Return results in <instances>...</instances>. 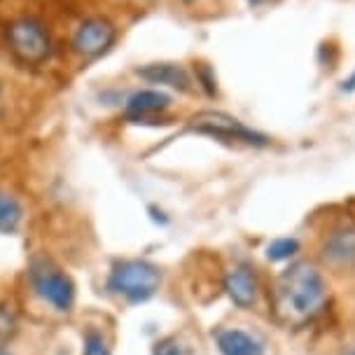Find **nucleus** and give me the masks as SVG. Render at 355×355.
<instances>
[{"label": "nucleus", "instance_id": "f257e3e1", "mask_svg": "<svg viewBox=\"0 0 355 355\" xmlns=\"http://www.w3.org/2000/svg\"><path fill=\"white\" fill-rule=\"evenodd\" d=\"M327 285L313 262H295L283 271L276 285V309L290 325L313 320L325 306Z\"/></svg>", "mask_w": 355, "mask_h": 355}, {"label": "nucleus", "instance_id": "f03ea898", "mask_svg": "<svg viewBox=\"0 0 355 355\" xmlns=\"http://www.w3.org/2000/svg\"><path fill=\"white\" fill-rule=\"evenodd\" d=\"M159 285L162 271L145 259H119L107 276V288L131 304L148 302L157 295Z\"/></svg>", "mask_w": 355, "mask_h": 355}, {"label": "nucleus", "instance_id": "7ed1b4c3", "mask_svg": "<svg viewBox=\"0 0 355 355\" xmlns=\"http://www.w3.org/2000/svg\"><path fill=\"white\" fill-rule=\"evenodd\" d=\"M5 40H8L10 52L28 66L44 63L54 52L52 35L35 17H19L10 21L5 28Z\"/></svg>", "mask_w": 355, "mask_h": 355}, {"label": "nucleus", "instance_id": "20e7f679", "mask_svg": "<svg viewBox=\"0 0 355 355\" xmlns=\"http://www.w3.org/2000/svg\"><path fill=\"white\" fill-rule=\"evenodd\" d=\"M31 285L35 295L49 304L52 309L68 313L75 304V283L73 278L54 264L49 257H37L31 262Z\"/></svg>", "mask_w": 355, "mask_h": 355}, {"label": "nucleus", "instance_id": "39448f33", "mask_svg": "<svg viewBox=\"0 0 355 355\" xmlns=\"http://www.w3.org/2000/svg\"><path fill=\"white\" fill-rule=\"evenodd\" d=\"M117 40V28L103 17L82 19L71 37V49L80 59L92 61L103 56Z\"/></svg>", "mask_w": 355, "mask_h": 355}, {"label": "nucleus", "instance_id": "423d86ee", "mask_svg": "<svg viewBox=\"0 0 355 355\" xmlns=\"http://www.w3.org/2000/svg\"><path fill=\"white\" fill-rule=\"evenodd\" d=\"M189 126L196 133H206V136L220 138V141H232V143H245V145H266L269 138L262 133L248 129L245 124H241L239 119H234L225 112H199L192 117Z\"/></svg>", "mask_w": 355, "mask_h": 355}, {"label": "nucleus", "instance_id": "0eeeda50", "mask_svg": "<svg viewBox=\"0 0 355 355\" xmlns=\"http://www.w3.org/2000/svg\"><path fill=\"white\" fill-rule=\"evenodd\" d=\"M225 290L236 306L250 309L257 304L259 293H262V285H259V278L255 274V269H250L248 264H236L227 271Z\"/></svg>", "mask_w": 355, "mask_h": 355}, {"label": "nucleus", "instance_id": "6e6552de", "mask_svg": "<svg viewBox=\"0 0 355 355\" xmlns=\"http://www.w3.org/2000/svg\"><path fill=\"white\" fill-rule=\"evenodd\" d=\"M322 257L334 266H355V225L344 222L322 241Z\"/></svg>", "mask_w": 355, "mask_h": 355}, {"label": "nucleus", "instance_id": "1a4fd4ad", "mask_svg": "<svg viewBox=\"0 0 355 355\" xmlns=\"http://www.w3.org/2000/svg\"><path fill=\"white\" fill-rule=\"evenodd\" d=\"M171 105V96L164 92H157V89H143V92H136L126 98L124 105V115L131 122H145V119L159 115Z\"/></svg>", "mask_w": 355, "mask_h": 355}, {"label": "nucleus", "instance_id": "9d476101", "mask_svg": "<svg viewBox=\"0 0 355 355\" xmlns=\"http://www.w3.org/2000/svg\"><path fill=\"white\" fill-rule=\"evenodd\" d=\"M136 75H141L150 85H166L178 89V92L192 89V78L180 63H148V66L138 68Z\"/></svg>", "mask_w": 355, "mask_h": 355}, {"label": "nucleus", "instance_id": "9b49d317", "mask_svg": "<svg viewBox=\"0 0 355 355\" xmlns=\"http://www.w3.org/2000/svg\"><path fill=\"white\" fill-rule=\"evenodd\" d=\"M220 355H264L262 341L239 327H222L215 334Z\"/></svg>", "mask_w": 355, "mask_h": 355}, {"label": "nucleus", "instance_id": "f8f14e48", "mask_svg": "<svg viewBox=\"0 0 355 355\" xmlns=\"http://www.w3.org/2000/svg\"><path fill=\"white\" fill-rule=\"evenodd\" d=\"M24 222V206L17 196L0 192V234H17Z\"/></svg>", "mask_w": 355, "mask_h": 355}, {"label": "nucleus", "instance_id": "ddd939ff", "mask_svg": "<svg viewBox=\"0 0 355 355\" xmlns=\"http://www.w3.org/2000/svg\"><path fill=\"white\" fill-rule=\"evenodd\" d=\"M19 304L15 300L0 302V344H8L19 329Z\"/></svg>", "mask_w": 355, "mask_h": 355}, {"label": "nucleus", "instance_id": "4468645a", "mask_svg": "<svg viewBox=\"0 0 355 355\" xmlns=\"http://www.w3.org/2000/svg\"><path fill=\"white\" fill-rule=\"evenodd\" d=\"M82 355H110V346L103 334L98 329H89L85 334V348H82Z\"/></svg>", "mask_w": 355, "mask_h": 355}, {"label": "nucleus", "instance_id": "2eb2a0df", "mask_svg": "<svg viewBox=\"0 0 355 355\" xmlns=\"http://www.w3.org/2000/svg\"><path fill=\"white\" fill-rule=\"evenodd\" d=\"M297 248H300V243H297L295 239H278L269 245V257L271 259H288L295 255Z\"/></svg>", "mask_w": 355, "mask_h": 355}, {"label": "nucleus", "instance_id": "dca6fc26", "mask_svg": "<svg viewBox=\"0 0 355 355\" xmlns=\"http://www.w3.org/2000/svg\"><path fill=\"white\" fill-rule=\"evenodd\" d=\"M152 355H182V348L175 339H159L152 348Z\"/></svg>", "mask_w": 355, "mask_h": 355}, {"label": "nucleus", "instance_id": "f3484780", "mask_svg": "<svg viewBox=\"0 0 355 355\" xmlns=\"http://www.w3.org/2000/svg\"><path fill=\"white\" fill-rule=\"evenodd\" d=\"M252 5H264V3H269V0H250Z\"/></svg>", "mask_w": 355, "mask_h": 355}, {"label": "nucleus", "instance_id": "a211bd4d", "mask_svg": "<svg viewBox=\"0 0 355 355\" xmlns=\"http://www.w3.org/2000/svg\"><path fill=\"white\" fill-rule=\"evenodd\" d=\"M0 355H12L10 351H5V348H0Z\"/></svg>", "mask_w": 355, "mask_h": 355}, {"label": "nucleus", "instance_id": "6ab92c4d", "mask_svg": "<svg viewBox=\"0 0 355 355\" xmlns=\"http://www.w3.org/2000/svg\"><path fill=\"white\" fill-rule=\"evenodd\" d=\"M348 355H355V351H351V353H348Z\"/></svg>", "mask_w": 355, "mask_h": 355}]
</instances>
